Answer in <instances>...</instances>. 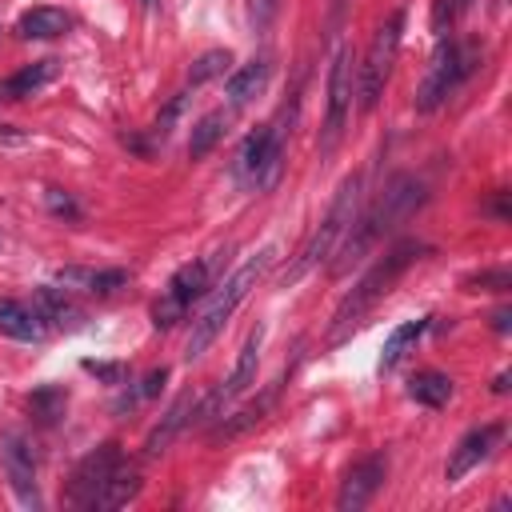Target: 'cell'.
I'll use <instances>...</instances> for the list:
<instances>
[{
  "instance_id": "6da1fadb",
  "label": "cell",
  "mask_w": 512,
  "mask_h": 512,
  "mask_svg": "<svg viewBox=\"0 0 512 512\" xmlns=\"http://www.w3.org/2000/svg\"><path fill=\"white\" fill-rule=\"evenodd\" d=\"M428 200V188H424V180L420 176H412V172H400V176H392L380 192H376V200L360 212V216H352V224L344 228V236H340V244H336V260H332V276L340 280V276H348L396 224H404L420 204Z\"/></svg>"
},
{
  "instance_id": "7a4b0ae2",
  "label": "cell",
  "mask_w": 512,
  "mask_h": 512,
  "mask_svg": "<svg viewBox=\"0 0 512 512\" xmlns=\"http://www.w3.org/2000/svg\"><path fill=\"white\" fill-rule=\"evenodd\" d=\"M428 252V244L424 240H400V244H392L384 256H376V264L344 292V300L336 304V312H332V344H340L352 328H360L364 324V316L376 308V300L380 296H388L392 292V284L420 260Z\"/></svg>"
},
{
  "instance_id": "3957f363",
  "label": "cell",
  "mask_w": 512,
  "mask_h": 512,
  "mask_svg": "<svg viewBox=\"0 0 512 512\" xmlns=\"http://www.w3.org/2000/svg\"><path fill=\"white\" fill-rule=\"evenodd\" d=\"M276 260V248H260L256 256H248L212 296H208V304L200 308V316L192 320V332H188V348H184V356L188 360H196V356H204L208 352V344L224 332V324L232 320V312L244 304V296L256 288V280L268 272V264Z\"/></svg>"
},
{
  "instance_id": "277c9868",
  "label": "cell",
  "mask_w": 512,
  "mask_h": 512,
  "mask_svg": "<svg viewBox=\"0 0 512 512\" xmlns=\"http://www.w3.org/2000/svg\"><path fill=\"white\" fill-rule=\"evenodd\" d=\"M356 200H360V176L352 172V176L336 188L332 208L324 212V220L316 224V232L304 240V248L296 252V260L280 272V284H284V288H288V284H296V280H304L316 264H324V260L336 252V244H340L344 228H348V224H352V216H356Z\"/></svg>"
},
{
  "instance_id": "5b68a950",
  "label": "cell",
  "mask_w": 512,
  "mask_h": 512,
  "mask_svg": "<svg viewBox=\"0 0 512 512\" xmlns=\"http://www.w3.org/2000/svg\"><path fill=\"white\" fill-rule=\"evenodd\" d=\"M400 32H404V12L396 8L372 36L368 52H364V64H356V96H360V112H372L376 100L384 96V84L392 76V64H396V52H400Z\"/></svg>"
},
{
  "instance_id": "8992f818",
  "label": "cell",
  "mask_w": 512,
  "mask_h": 512,
  "mask_svg": "<svg viewBox=\"0 0 512 512\" xmlns=\"http://www.w3.org/2000/svg\"><path fill=\"white\" fill-rule=\"evenodd\" d=\"M468 72H472V56L456 40L440 36V44H436V52L428 60V72H424V80L416 88V112H436L460 88V80Z\"/></svg>"
},
{
  "instance_id": "52a82bcc",
  "label": "cell",
  "mask_w": 512,
  "mask_h": 512,
  "mask_svg": "<svg viewBox=\"0 0 512 512\" xmlns=\"http://www.w3.org/2000/svg\"><path fill=\"white\" fill-rule=\"evenodd\" d=\"M284 164V128L280 124H260L256 132L244 136L236 152V172L252 180L256 188H272Z\"/></svg>"
},
{
  "instance_id": "ba28073f",
  "label": "cell",
  "mask_w": 512,
  "mask_h": 512,
  "mask_svg": "<svg viewBox=\"0 0 512 512\" xmlns=\"http://www.w3.org/2000/svg\"><path fill=\"white\" fill-rule=\"evenodd\" d=\"M352 96H356V56H352V48H336L332 64H328V112H324L320 152L336 148V140L344 132V120H348V108H352Z\"/></svg>"
},
{
  "instance_id": "9c48e42d",
  "label": "cell",
  "mask_w": 512,
  "mask_h": 512,
  "mask_svg": "<svg viewBox=\"0 0 512 512\" xmlns=\"http://www.w3.org/2000/svg\"><path fill=\"white\" fill-rule=\"evenodd\" d=\"M264 336H268V328H264V324H256V328L248 332V340H244V348H240V356H236V364H232L228 380H224V384H220V388L200 404V420H220V416H224V408L256 384V368H260Z\"/></svg>"
},
{
  "instance_id": "30bf717a",
  "label": "cell",
  "mask_w": 512,
  "mask_h": 512,
  "mask_svg": "<svg viewBox=\"0 0 512 512\" xmlns=\"http://www.w3.org/2000/svg\"><path fill=\"white\" fill-rule=\"evenodd\" d=\"M120 460H124V456H120V444H116V440L92 448V452L72 468L68 504H72V508H96V500H100V492H104V484H108V476H112V468H116Z\"/></svg>"
},
{
  "instance_id": "8fae6325",
  "label": "cell",
  "mask_w": 512,
  "mask_h": 512,
  "mask_svg": "<svg viewBox=\"0 0 512 512\" xmlns=\"http://www.w3.org/2000/svg\"><path fill=\"white\" fill-rule=\"evenodd\" d=\"M384 476H388V456L376 452V456L356 460V464L344 472V484H340V492H336V508H340V512H360V508H368L372 496L380 492Z\"/></svg>"
},
{
  "instance_id": "7c38bea8",
  "label": "cell",
  "mask_w": 512,
  "mask_h": 512,
  "mask_svg": "<svg viewBox=\"0 0 512 512\" xmlns=\"http://www.w3.org/2000/svg\"><path fill=\"white\" fill-rule=\"evenodd\" d=\"M500 436H504V428H500V424H480V428L464 432V436H460V444L452 448L448 464H444V480H448V484H456L460 476H468L480 460H488V452L496 448V440H500Z\"/></svg>"
},
{
  "instance_id": "4fadbf2b",
  "label": "cell",
  "mask_w": 512,
  "mask_h": 512,
  "mask_svg": "<svg viewBox=\"0 0 512 512\" xmlns=\"http://www.w3.org/2000/svg\"><path fill=\"white\" fill-rule=\"evenodd\" d=\"M0 460H4V472H8V480H12V488H16V496H20L24 504H40V496H36V460H32L28 440L16 436V432L4 436Z\"/></svg>"
},
{
  "instance_id": "5bb4252c",
  "label": "cell",
  "mask_w": 512,
  "mask_h": 512,
  "mask_svg": "<svg viewBox=\"0 0 512 512\" xmlns=\"http://www.w3.org/2000/svg\"><path fill=\"white\" fill-rule=\"evenodd\" d=\"M60 60L56 56H44V60H32V64H24V68H16L8 80H0V100H28L32 92H40L44 84H52L56 76H60Z\"/></svg>"
},
{
  "instance_id": "9a60e30c",
  "label": "cell",
  "mask_w": 512,
  "mask_h": 512,
  "mask_svg": "<svg viewBox=\"0 0 512 512\" xmlns=\"http://www.w3.org/2000/svg\"><path fill=\"white\" fill-rule=\"evenodd\" d=\"M0 332L12 336V340L36 344V340L48 336V320L24 300H0Z\"/></svg>"
},
{
  "instance_id": "2e32d148",
  "label": "cell",
  "mask_w": 512,
  "mask_h": 512,
  "mask_svg": "<svg viewBox=\"0 0 512 512\" xmlns=\"http://www.w3.org/2000/svg\"><path fill=\"white\" fill-rule=\"evenodd\" d=\"M192 408H196V400H192V392H184V396H176L172 400V408L160 416V424L144 436V456H160V452H168V444L188 428V420H192Z\"/></svg>"
},
{
  "instance_id": "e0dca14e",
  "label": "cell",
  "mask_w": 512,
  "mask_h": 512,
  "mask_svg": "<svg viewBox=\"0 0 512 512\" xmlns=\"http://www.w3.org/2000/svg\"><path fill=\"white\" fill-rule=\"evenodd\" d=\"M56 284L60 288H80V292L108 296V292H116V288L128 284V272L124 268H80V264H72V268H60L56 272Z\"/></svg>"
},
{
  "instance_id": "ac0fdd59",
  "label": "cell",
  "mask_w": 512,
  "mask_h": 512,
  "mask_svg": "<svg viewBox=\"0 0 512 512\" xmlns=\"http://www.w3.org/2000/svg\"><path fill=\"white\" fill-rule=\"evenodd\" d=\"M68 28H72V16H68L64 8H48V4L28 8V12L16 20V36H24V40H56V36H64Z\"/></svg>"
},
{
  "instance_id": "d6986e66",
  "label": "cell",
  "mask_w": 512,
  "mask_h": 512,
  "mask_svg": "<svg viewBox=\"0 0 512 512\" xmlns=\"http://www.w3.org/2000/svg\"><path fill=\"white\" fill-rule=\"evenodd\" d=\"M268 76H272V64H268V60H252V64L236 68V72L224 80V96H228V104H232V108H244L252 96L264 92Z\"/></svg>"
},
{
  "instance_id": "ffe728a7",
  "label": "cell",
  "mask_w": 512,
  "mask_h": 512,
  "mask_svg": "<svg viewBox=\"0 0 512 512\" xmlns=\"http://www.w3.org/2000/svg\"><path fill=\"white\" fill-rule=\"evenodd\" d=\"M228 112L224 108H212V112H204L196 124H192V136H188V156L192 160H204L220 140H224V132H228Z\"/></svg>"
},
{
  "instance_id": "44dd1931",
  "label": "cell",
  "mask_w": 512,
  "mask_h": 512,
  "mask_svg": "<svg viewBox=\"0 0 512 512\" xmlns=\"http://www.w3.org/2000/svg\"><path fill=\"white\" fill-rule=\"evenodd\" d=\"M164 292L176 296L184 308H188L192 300H200V296L208 292V260H188V264H180V268L172 272V280H168Z\"/></svg>"
},
{
  "instance_id": "7402d4cb",
  "label": "cell",
  "mask_w": 512,
  "mask_h": 512,
  "mask_svg": "<svg viewBox=\"0 0 512 512\" xmlns=\"http://www.w3.org/2000/svg\"><path fill=\"white\" fill-rule=\"evenodd\" d=\"M280 384H284V376H280V380H272V384L260 392V400H252V404H248V408H240L236 416H220V428H216L212 436H216V440H220V436H236V432L252 428L256 420H264V416H268V408L276 404V392H280Z\"/></svg>"
},
{
  "instance_id": "603a6c76",
  "label": "cell",
  "mask_w": 512,
  "mask_h": 512,
  "mask_svg": "<svg viewBox=\"0 0 512 512\" xmlns=\"http://www.w3.org/2000/svg\"><path fill=\"white\" fill-rule=\"evenodd\" d=\"M408 396L416 404H424V408H444L452 400V376H444L436 368H424V372H416L408 380Z\"/></svg>"
},
{
  "instance_id": "cb8c5ba5",
  "label": "cell",
  "mask_w": 512,
  "mask_h": 512,
  "mask_svg": "<svg viewBox=\"0 0 512 512\" xmlns=\"http://www.w3.org/2000/svg\"><path fill=\"white\" fill-rule=\"evenodd\" d=\"M140 492V472L132 468V464H116L112 468V476H108V484H104V492H100V500H96V512H108V508H124L132 496Z\"/></svg>"
},
{
  "instance_id": "d4e9b609",
  "label": "cell",
  "mask_w": 512,
  "mask_h": 512,
  "mask_svg": "<svg viewBox=\"0 0 512 512\" xmlns=\"http://www.w3.org/2000/svg\"><path fill=\"white\" fill-rule=\"evenodd\" d=\"M424 328H428V316H420V320H404V324H396L392 332H388V340H384V352H380V372H392L396 364H400V356L424 336Z\"/></svg>"
},
{
  "instance_id": "484cf974",
  "label": "cell",
  "mask_w": 512,
  "mask_h": 512,
  "mask_svg": "<svg viewBox=\"0 0 512 512\" xmlns=\"http://www.w3.org/2000/svg\"><path fill=\"white\" fill-rule=\"evenodd\" d=\"M32 308H36L48 324H72V320H80V308L64 296V288H52V284H44V288L32 292Z\"/></svg>"
},
{
  "instance_id": "4316f807",
  "label": "cell",
  "mask_w": 512,
  "mask_h": 512,
  "mask_svg": "<svg viewBox=\"0 0 512 512\" xmlns=\"http://www.w3.org/2000/svg\"><path fill=\"white\" fill-rule=\"evenodd\" d=\"M228 68H232V52H228V48H212V52H204V56L192 60V68H188V88H200V84L224 76Z\"/></svg>"
},
{
  "instance_id": "83f0119b",
  "label": "cell",
  "mask_w": 512,
  "mask_h": 512,
  "mask_svg": "<svg viewBox=\"0 0 512 512\" xmlns=\"http://www.w3.org/2000/svg\"><path fill=\"white\" fill-rule=\"evenodd\" d=\"M164 380H168V368H152V372H148V376H144V380H140L136 388H128V392H124V396H120V400L112 404V412H132L136 404L152 400V396H156V392L164 388Z\"/></svg>"
},
{
  "instance_id": "f1b7e54d",
  "label": "cell",
  "mask_w": 512,
  "mask_h": 512,
  "mask_svg": "<svg viewBox=\"0 0 512 512\" xmlns=\"http://www.w3.org/2000/svg\"><path fill=\"white\" fill-rule=\"evenodd\" d=\"M64 404H68L64 388H36L32 400H28V412H32L40 424H56V420L64 416Z\"/></svg>"
},
{
  "instance_id": "f546056e",
  "label": "cell",
  "mask_w": 512,
  "mask_h": 512,
  "mask_svg": "<svg viewBox=\"0 0 512 512\" xmlns=\"http://www.w3.org/2000/svg\"><path fill=\"white\" fill-rule=\"evenodd\" d=\"M512 288V272L500 264V268H484L476 276L464 280V292H508Z\"/></svg>"
},
{
  "instance_id": "4dcf8cb0",
  "label": "cell",
  "mask_w": 512,
  "mask_h": 512,
  "mask_svg": "<svg viewBox=\"0 0 512 512\" xmlns=\"http://www.w3.org/2000/svg\"><path fill=\"white\" fill-rule=\"evenodd\" d=\"M80 368L92 372L104 384H124L128 380V364L124 360H80Z\"/></svg>"
},
{
  "instance_id": "1f68e13d",
  "label": "cell",
  "mask_w": 512,
  "mask_h": 512,
  "mask_svg": "<svg viewBox=\"0 0 512 512\" xmlns=\"http://www.w3.org/2000/svg\"><path fill=\"white\" fill-rule=\"evenodd\" d=\"M184 312H188V308H184L176 296H168V292H164V296L152 304V324H156V328H172V324H180V320H184Z\"/></svg>"
},
{
  "instance_id": "d6a6232c",
  "label": "cell",
  "mask_w": 512,
  "mask_h": 512,
  "mask_svg": "<svg viewBox=\"0 0 512 512\" xmlns=\"http://www.w3.org/2000/svg\"><path fill=\"white\" fill-rule=\"evenodd\" d=\"M248 12H252V28H256V32H264V28L276 20L280 0H248Z\"/></svg>"
},
{
  "instance_id": "836d02e7",
  "label": "cell",
  "mask_w": 512,
  "mask_h": 512,
  "mask_svg": "<svg viewBox=\"0 0 512 512\" xmlns=\"http://www.w3.org/2000/svg\"><path fill=\"white\" fill-rule=\"evenodd\" d=\"M48 212H56V216H80V208H76V200L68 196V192H60V188H48Z\"/></svg>"
},
{
  "instance_id": "e575fe53",
  "label": "cell",
  "mask_w": 512,
  "mask_h": 512,
  "mask_svg": "<svg viewBox=\"0 0 512 512\" xmlns=\"http://www.w3.org/2000/svg\"><path fill=\"white\" fill-rule=\"evenodd\" d=\"M492 328H496V332H508V328H512V312H508V308H496V312H492Z\"/></svg>"
},
{
  "instance_id": "d590c367",
  "label": "cell",
  "mask_w": 512,
  "mask_h": 512,
  "mask_svg": "<svg viewBox=\"0 0 512 512\" xmlns=\"http://www.w3.org/2000/svg\"><path fill=\"white\" fill-rule=\"evenodd\" d=\"M492 388H496V392H508V372H500V376H496V384H492Z\"/></svg>"
},
{
  "instance_id": "8d00e7d4",
  "label": "cell",
  "mask_w": 512,
  "mask_h": 512,
  "mask_svg": "<svg viewBox=\"0 0 512 512\" xmlns=\"http://www.w3.org/2000/svg\"><path fill=\"white\" fill-rule=\"evenodd\" d=\"M144 4H148V8H156V4H160V0H144Z\"/></svg>"
}]
</instances>
